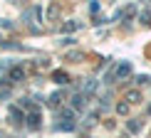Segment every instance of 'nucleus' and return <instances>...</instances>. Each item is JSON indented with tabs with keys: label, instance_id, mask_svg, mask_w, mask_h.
Listing matches in <instances>:
<instances>
[{
	"label": "nucleus",
	"instance_id": "nucleus-1",
	"mask_svg": "<svg viewBox=\"0 0 151 138\" xmlns=\"http://www.w3.org/2000/svg\"><path fill=\"white\" fill-rule=\"evenodd\" d=\"M129 74H131V64L124 62V64H119V69L114 72V79H124V77H129Z\"/></svg>",
	"mask_w": 151,
	"mask_h": 138
},
{
	"label": "nucleus",
	"instance_id": "nucleus-2",
	"mask_svg": "<svg viewBox=\"0 0 151 138\" xmlns=\"http://www.w3.org/2000/svg\"><path fill=\"white\" fill-rule=\"evenodd\" d=\"M82 106H84V101H82V96H79V94H77V96H72V109L82 111Z\"/></svg>",
	"mask_w": 151,
	"mask_h": 138
},
{
	"label": "nucleus",
	"instance_id": "nucleus-3",
	"mask_svg": "<svg viewBox=\"0 0 151 138\" xmlns=\"http://www.w3.org/2000/svg\"><path fill=\"white\" fill-rule=\"evenodd\" d=\"M60 99H62V91L52 94V96H50V106H60Z\"/></svg>",
	"mask_w": 151,
	"mask_h": 138
},
{
	"label": "nucleus",
	"instance_id": "nucleus-4",
	"mask_svg": "<svg viewBox=\"0 0 151 138\" xmlns=\"http://www.w3.org/2000/svg\"><path fill=\"white\" fill-rule=\"evenodd\" d=\"M10 118H15V121H20V118H22V111H20V109H10Z\"/></svg>",
	"mask_w": 151,
	"mask_h": 138
},
{
	"label": "nucleus",
	"instance_id": "nucleus-5",
	"mask_svg": "<svg viewBox=\"0 0 151 138\" xmlns=\"http://www.w3.org/2000/svg\"><path fill=\"white\" fill-rule=\"evenodd\" d=\"M10 77H12V79H22V69H12Z\"/></svg>",
	"mask_w": 151,
	"mask_h": 138
},
{
	"label": "nucleus",
	"instance_id": "nucleus-6",
	"mask_svg": "<svg viewBox=\"0 0 151 138\" xmlns=\"http://www.w3.org/2000/svg\"><path fill=\"white\" fill-rule=\"evenodd\" d=\"M127 101H131V104H134V101H139V94H136V91H134V94H129V96H127Z\"/></svg>",
	"mask_w": 151,
	"mask_h": 138
},
{
	"label": "nucleus",
	"instance_id": "nucleus-7",
	"mask_svg": "<svg viewBox=\"0 0 151 138\" xmlns=\"http://www.w3.org/2000/svg\"><path fill=\"white\" fill-rule=\"evenodd\" d=\"M141 20H144V22H146V25H149V20H151V12H149V10H146V12H144V15H141Z\"/></svg>",
	"mask_w": 151,
	"mask_h": 138
}]
</instances>
